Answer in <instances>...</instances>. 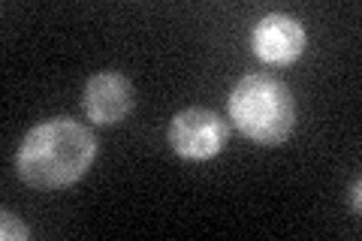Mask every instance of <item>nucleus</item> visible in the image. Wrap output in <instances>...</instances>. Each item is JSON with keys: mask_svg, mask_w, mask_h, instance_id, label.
Listing matches in <instances>:
<instances>
[{"mask_svg": "<svg viewBox=\"0 0 362 241\" xmlns=\"http://www.w3.org/2000/svg\"><path fill=\"white\" fill-rule=\"evenodd\" d=\"M97 139L82 121L49 118L37 124L18 145L16 169L37 190H61L76 184L94 163Z\"/></svg>", "mask_w": 362, "mask_h": 241, "instance_id": "f257e3e1", "label": "nucleus"}, {"mask_svg": "<svg viewBox=\"0 0 362 241\" xmlns=\"http://www.w3.org/2000/svg\"><path fill=\"white\" fill-rule=\"evenodd\" d=\"M230 121L245 139L272 148L284 142L296 127V102L284 82L251 73L230 94Z\"/></svg>", "mask_w": 362, "mask_h": 241, "instance_id": "f03ea898", "label": "nucleus"}, {"mask_svg": "<svg viewBox=\"0 0 362 241\" xmlns=\"http://www.w3.org/2000/svg\"><path fill=\"white\" fill-rule=\"evenodd\" d=\"M169 145L185 160H211L226 145V121L211 109L190 106L169 124Z\"/></svg>", "mask_w": 362, "mask_h": 241, "instance_id": "7ed1b4c3", "label": "nucleus"}, {"mask_svg": "<svg viewBox=\"0 0 362 241\" xmlns=\"http://www.w3.org/2000/svg\"><path fill=\"white\" fill-rule=\"evenodd\" d=\"M82 106H85V114L94 124L115 127V124H121L133 112L136 90H133L127 76H121L115 70H103V73H94L85 82Z\"/></svg>", "mask_w": 362, "mask_h": 241, "instance_id": "20e7f679", "label": "nucleus"}, {"mask_svg": "<svg viewBox=\"0 0 362 241\" xmlns=\"http://www.w3.org/2000/svg\"><path fill=\"white\" fill-rule=\"evenodd\" d=\"M305 28L293 16L284 13H269L254 25L251 33V49L263 64L287 66L293 61H299L305 52Z\"/></svg>", "mask_w": 362, "mask_h": 241, "instance_id": "39448f33", "label": "nucleus"}, {"mask_svg": "<svg viewBox=\"0 0 362 241\" xmlns=\"http://www.w3.org/2000/svg\"><path fill=\"white\" fill-rule=\"evenodd\" d=\"M28 235H30V229L21 223L16 214H9L6 208L0 211V238H4V241H9V238H13V241H25Z\"/></svg>", "mask_w": 362, "mask_h": 241, "instance_id": "423d86ee", "label": "nucleus"}, {"mask_svg": "<svg viewBox=\"0 0 362 241\" xmlns=\"http://www.w3.org/2000/svg\"><path fill=\"white\" fill-rule=\"evenodd\" d=\"M359 190H362V184H359V178H356V181H354V187H350V202H354V214L362 211V205H359Z\"/></svg>", "mask_w": 362, "mask_h": 241, "instance_id": "0eeeda50", "label": "nucleus"}]
</instances>
